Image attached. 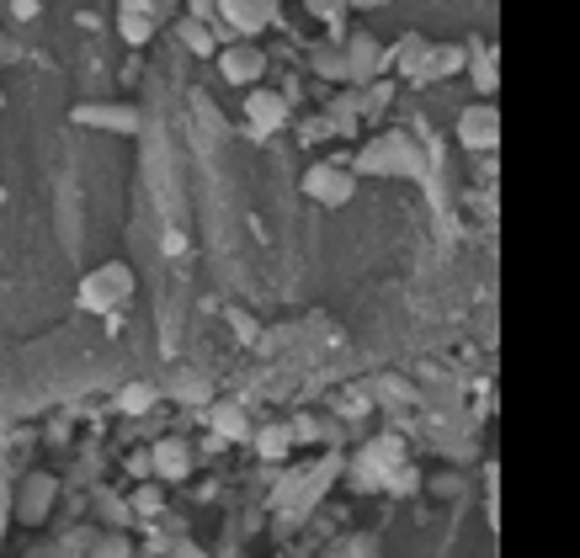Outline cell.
Segmentation results:
<instances>
[{"mask_svg":"<svg viewBox=\"0 0 580 558\" xmlns=\"http://www.w3.org/2000/svg\"><path fill=\"white\" fill-rule=\"evenodd\" d=\"M309 5H315L320 16H335V5H346V0H309Z\"/></svg>","mask_w":580,"mask_h":558,"instance_id":"23","label":"cell"},{"mask_svg":"<svg viewBox=\"0 0 580 558\" xmlns=\"http://www.w3.org/2000/svg\"><path fill=\"white\" fill-rule=\"evenodd\" d=\"M118 33H123V43H133V48H139V43H150V38H155V22H150L144 11H133V5H123V22H118Z\"/></svg>","mask_w":580,"mask_h":558,"instance_id":"16","label":"cell"},{"mask_svg":"<svg viewBox=\"0 0 580 558\" xmlns=\"http://www.w3.org/2000/svg\"><path fill=\"white\" fill-rule=\"evenodd\" d=\"M75 122H81V128H113V133H133V128H139V112H133V107H75Z\"/></svg>","mask_w":580,"mask_h":558,"instance_id":"10","label":"cell"},{"mask_svg":"<svg viewBox=\"0 0 580 558\" xmlns=\"http://www.w3.org/2000/svg\"><path fill=\"white\" fill-rule=\"evenodd\" d=\"M357 96H363V118H368V112H383V107L394 102V85H383V80H368Z\"/></svg>","mask_w":580,"mask_h":558,"instance_id":"19","label":"cell"},{"mask_svg":"<svg viewBox=\"0 0 580 558\" xmlns=\"http://www.w3.org/2000/svg\"><path fill=\"white\" fill-rule=\"evenodd\" d=\"M176 33H181V43H187L192 54H213V33H208V22H198V16H181V22H176Z\"/></svg>","mask_w":580,"mask_h":558,"instance_id":"17","label":"cell"},{"mask_svg":"<svg viewBox=\"0 0 580 558\" xmlns=\"http://www.w3.org/2000/svg\"><path fill=\"white\" fill-rule=\"evenodd\" d=\"M192 441H181V437H166V441H155L150 447V474L161 478V484H181V478L192 474Z\"/></svg>","mask_w":580,"mask_h":558,"instance_id":"4","label":"cell"},{"mask_svg":"<svg viewBox=\"0 0 580 558\" xmlns=\"http://www.w3.org/2000/svg\"><path fill=\"white\" fill-rule=\"evenodd\" d=\"M309 64H315L325 80H346V54H341V43H320V48L309 54Z\"/></svg>","mask_w":580,"mask_h":558,"instance_id":"14","label":"cell"},{"mask_svg":"<svg viewBox=\"0 0 580 558\" xmlns=\"http://www.w3.org/2000/svg\"><path fill=\"white\" fill-rule=\"evenodd\" d=\"M218 64H224V80H235V85H256V80L267 75V54L256 43H229L218 54Z\"/></svg>","mask_w":580,"mask_h":558,"instance_id":"7","label":"cell"},{"mask_svg":"<svg viewBox=\"0 0 580 558\" xmlns=\"http://www.w3.org/2000/svg\"><path fill=\"white\" fill-rule=\"evenodd\" d=\"M16 59V43H11V33H0V70Z\"/></svg>","mask_w":580,"mask_h":558,"instance_id":"22","label":"cell"},{"mask_svg":"<svg viewBox=\"0 0 580 558\" xmlns=\"http://www.w3.org/2000/svg\"><path fill=\"white\" fill-rule=\"evenodd\" d=\"M325 112H331V118H325V133H352V128L363 122V96H357V91H346V96H335Z\"/></svg>","mask_w":580,"mask_h":558,"instance_id":"12","label":"cell"},{"mask_svg":"<svg viewBox=\"0 0 580 558\" xmlns=\"http://www.w3.org/2000/svg\"><path fill=\"white\" fill-rule=\"evenodd\" d=\"M283 122H288V96H277V91H250L246 96V128L256 139H272Z\"/></svg>","mask_w":580,"mask_h":558,"instance_id":"6","label":"cell"},{"mask_svg":"<svg viewBox=\"0 0 580 558\" xmlns=\"http://www.w3.org/2000/svg\"><path fill=\"white\" fill-rule=\"evenodd\" d=\"M161 511H166L161 484H144V489H133V495H128V517H161Z\"/></svg>","mask_w":580,"mask_h":558,"instance_id":"15","label":"cell"},{"mask_svg":"<svg viewBox=\"0 0 580 558\" xmlns=\"http://www.w3.org/2000/svg\"><path fill=\"white\" fill-rule=\"evenodd\" d=\"M346 5H357V11H374V5H389V0H346Z\"/></svg>","mask_w":580,"mask_h":558,"instance_id":"24","label":"cell"},{"mask_svg":"<svg viewBox=\"0 0 580 558\" xmlns=\"http://www.w3.org/2000/svg\"><path fill=\"white\" fill-rule=\"evenodd\" d=\"M463 64H469V48H458V43L426 48V59H421V70H415V85H426V80H448V75H458Z\"/></svg>","mask_w":580,"mask_h":558,"instance_id":"9","label":"cell"},{"mask_svg":"<svg viewBox=\"0 0 580 558\" xmlns=\"http://www.w3.org/2000/svg\"><path fill=\"white\" fill-rule=\"evenodd\" d=\"M474 80H480V91L490 96V91H496V64H490V59H480V64H474Z\"/></svg>","mask_w":580,"mask_h":558,"instance_id":"21","label":"cell"},{"mask_svg":"<svg viewBox=\"0 0 580 558\" xmlns=\"http://www.w3.org/2000/svg\"><path fill=\"white\" fill-rule=\"evenodd\" d=\"M250 441H256V452H261L267 463H283V458H288V447H293V437H288V420H272V426L250 431Z\"/></svg>","mask_w":580,"mask_h":558,"instance_id":"11","label":"cell"},{"mask_svg":"<svg viewBox=\"0 0 580 558\" xmlns=\"http://www.w3.org/2000/svg\"><path fill=\"white\" fill-rule=\"evenodd\" d=\"M75 298H81V309H91V314H113V309H123L128 298H133V266L107 261V266L85 272Z\"/></svg>","mask_w":580,"mask_h":558,"instance_id":"1","label":"cell"},{"mask_svg":"<svg viewBox=\"0 0 580 558\" xmlns=\"http://www.w3.org/2000/svg\"><path fill=\"white\" fill-rule=\"evenodd\" d=\"M54 495H59V478L54 474H33L27 484H22V500H16V517L33 521L38 526L48 511H54Z\"/></svg>","mask_w":580,"mask_h":558,"instance_id":"8","label":"cell"},{"mask_svg":"<svg viewBox=\"0 0 580 558\" xmlns=\"http://www.w3.org/2000/svg\"><path fill=\"white\" fill-rule=\"evenodd\" d=\"M458 144H463V150H474V155H490V150L500 144L496 107H469V112L458 118Z\"/></svg>","mask_w":580,"mask_h":558,"instance_id":"5","label":"cell"},{"mask_svg":"<svg viewBox=\"0 0 580 558\" xmlns=\"http://www.w3.org/2000/svg\"><path fill=\"white\" fill-rule=\"evenodd\" d=\"M304 198L325 202V207H341V202L357 198V176H352L346 165H335V159H315V165L304 170Z\"/></svg>","mask_w":580,"mask_h":558,"instance_id":"2","label":"cell"},{"mask_svg":"<svg viewBox=\"0 0 580 558\" xmlns=\"http://www.w3.org/2000/svg\"><path fill=\"white\" fill-rule=\"evenodd\" d=\"M341 54H346V80L363 91L368 80L383 75V48H378L374 33H352V38L341 43Z\"/></svg>","mask_w":580,"mask_h":558,"instance_id":"3","label":"cell"},{"mask_svg":"<svg viewBox=\"0 0 580 558\" xmlns=\"http://www.w3.org/2000/svg\"><path fill=\"white\" fill-rule=\"evenodd\" d=\"M341 558H378V543L374 537H352V543L341 548Z\"/></svg>","mask_w":580,"mask_h":558,"instance_id":"20","label":"cell"},{"mask_svg":"<svg viewBox=\"0 0 580 558\" xmlns=\"http://www.w3.org/2000/svg\"><path fill=\"white\" fill-rule=\"evenodd\" d=\"M155 399H161V394H155L150 383H133V389H123V394H118V409H123V415H144Z\"/></svg>","mask_w":580,"mask_h":558,"instance_id":"18","label":"cell"},{"mask_svg":"<svg viewBox=\"0 0 580 558\" xmlns=\"http://www.w3.org/2000/svg\"><path fill=\"white\" fill-rule=\"evenodd\" d=\"M213 431H218L224 441L250 437V415H246V404H218V409H213Z\"/></svg>","mask_w":580,"mask_h":558,"instance_id":"13","label":"cell"},{"mask_svg":"<svg viewBox=\"0 0 580 558\" xmlns=\"http://www.w3.org/2000/svg\"><path fill=\"white\" fill-rule=\"evenodd\" d=\"M0 107H5V96H0Z\"/></svg>","mask_w":580,"mask_h":558,"instance_id":"25","label":"cell"}]
</instances>
